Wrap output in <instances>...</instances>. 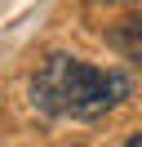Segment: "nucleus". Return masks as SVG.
I'll return each instance as SVG.
<instances>
[{
  "mask_svg": "<svg viewBox=\"0 0 142 147\" xmlns=\"http://www.w3.org/2000/svg\"><path fill=\"white\" fill-rule=\"evenodd\" d=\"M129 89L133 85L124 71L89 67L71 54H49L31 76V102L44 116H62V120H98L120 107Z\"/></svg>",
  "mask_w": 142,
  "mask_h": 147,
  "instance_id": "1",
  "label": "nucleus"
},
{
  "mask_svg": "<svg viewBox=\"0 0 142 147\" xmlns=\"http://www.w3.org/2000/svg\"><path fill=\"white\" fill-rule=\"evenodd\" d=\"M107 40H111V49L120 58H129V63H142V13H133V18H120L111 31H107Z\"/></svg>",
  "mask_w": 142,
  "mask_h": 147,
  "instance_id": "2",
  "label": "nucleus"
},
{
  "mask_svg": "<svg viewBox=\"0 0 142 147\" xmlns=\"http://www.w3.org/2000/svg\"><path fill=\"white\" fill-rule=\"evenodd\" d=\"M124 147H142V134H133V138H129V143H124Z\"/></svg>",
  "mask_w": 142,
  "mask_h": 147,
  "instance_id": "3",
  "label": "nucleus"
},
{
  "mask_svg": "<svg viewBox=\"0 0 142 147\" xmlns=\"http://www.w3.org/2000/svg\"><path fill=\"white\" fill-rule=\"evenodd\" d=\"M107 5H120V0H107Z\"/></svg>",
  "mask_w": 142,
  "mask_h": 147,
  "instance_id": "4",
  "label": "nucleus"
}]
</instances>
